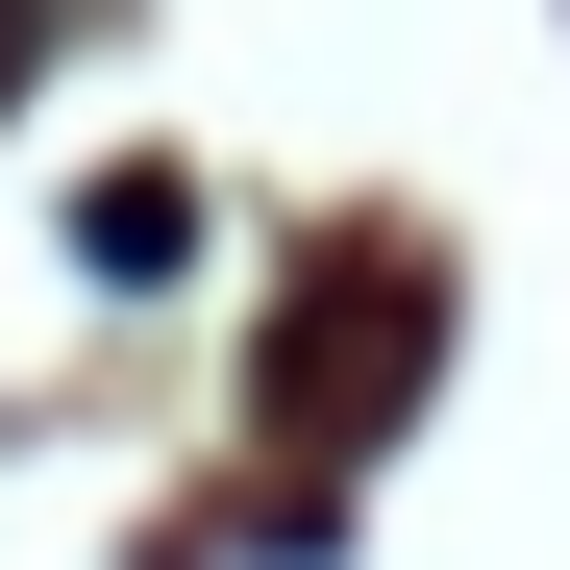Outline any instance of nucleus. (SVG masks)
Here are the masks:
<instances>
[]
</instances>
